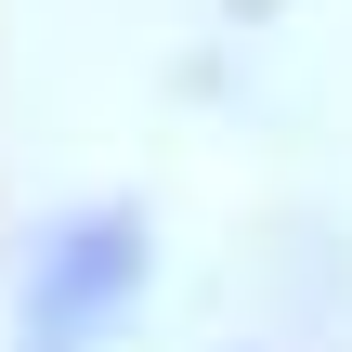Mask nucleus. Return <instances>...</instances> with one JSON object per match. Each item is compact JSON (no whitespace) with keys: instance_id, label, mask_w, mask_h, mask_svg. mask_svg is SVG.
I'll use <instances>...</instances> for the list:
<instances>
[{"instance_id":"f257e3e1","label":"nucleus","mask_w":352,"mask_h":352,"mask_svg":"<svg viewBox=\"0 0 352 352\" xmlns=\"http://www.w3.org/2000/svg\"><path fill=\"white\" fill-rule=\"evenodd\" d=\"M131 287H144V222L131 209H78L39 248V274H26V352H91V327Z\"/></svg>"}]
</instances>
